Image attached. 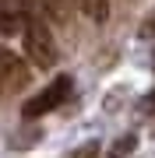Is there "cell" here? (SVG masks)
Returning a JSON list of instances; mask_svg holds the SVG:
<instances>
[{
	"label": "cell",
	"instance_id": "cell-5",
	"mask_svg": "<svg viewBox=\"0 0 155 158\" xmlns=\"http://www.w3.org/2000/svg\"><path fill=\"white\" fill-rule=\"evenodd\" d=\"M134 148H138V137H134V134H127V137H120V141L109 148V158H127Z\"/></svg>",
	"mask_w": 155,
	"mask_h": 158
},
{
	"label": "cell",
	"instance_id": "cell-7",
	"mask_svg": "<svg viewBox=\"0 0 155 158\" xmlns=\"http://www.w3.org/2000/svg\"><path fill=\"white\" fill-rule=\"evenodd\" d=\"M138 35L141 39H155V11H152V18H144V25L138 28Z\"/></svg>",
	"mask_w": 155,
	"mask_h": 158
},
{
	"label": "cell",
	"instance_id": "cell-4",
	"mask_svg": "<svg viewBox=\"0 0 155 158\" xmlns=\"http://www.w3.org/2000/svg\"><path fill=\"white\" fill-rule=\"evenodd\" d=\"M74 7H81V14H88L92 21H106L109 14V0H71Z\"/></svg>",
	"mask_w": 155,
	"mask_h": 158
},
{
	"label": "cell",
	"instance_id": "cell-8",
	"mask_svg": "<svg viewBox=\"0 0 155 158\" xmlns=\"http://www.w3.org/2000/svg\"><path fill=\"white\" fill-rule=\"evenodd\" d=\"M138 113H141V116H152V113H155V88L148 91V95H144V102L138 106Z\"/></svg>",
	"mask_w": 155,
	"mask_h": 158
},
{
	"label": "cell",
	"instance_id": "cell-1",
	"mask_svg": "<svg viewBox=\"0 0 155 158\" xmlns=\"http://www.w3.org/2000/svg\"><path fill=\"white\" fill-rule=\"evenodd\" d=\"M21 39H25V53H28V60H32L39 70H46V67L57 63V42H53V32L46 28V21H42L39 14H28V18H25Z\"/></svg>",
	"mask_w": 155,
	"mask_h": 158
},
{
	"label": "cell",
	"instance_id": "cell-2",
	"mask_svg": "<svg viewBox=\"0 0 155 158\" xmlns=\"http://www.w3.org/2000/svg\"><path fill=\"white\" fill-rule=\"evenodd\" d=\"M71 88H74V81L67 77V74H60V77H53V85H46L39 91V95H32L28 102L21 106V116L25 119H35V116H46L50 109L63 106V98L71 95Z\"/></svg>",
	"mask_w": 155,
	"mask_h": 158
},
{
	"label": "cell",
	"instance_id": "cell-3",
	"mask_svg": "<svg viewBox=\"0 0 155 158\" xmlns=\"http://www.w3.org/2000/svg\"><path fill=\"white\" fill-rule=\"evenodd\" d=\"M28 85V70H25V60L14 56L11 49L0 46V91H21Z\"/></svg>",
	"mask_w": 155,
	"mask_h": 158
},
{
	"label": "cell",
	"instance_id": "cell-9",
	"mask_svg": "<svg viewBox=\"0 0 155 158\" xmlns=\"http://www.w3.org/2000/svg\"><path fill=\"white\" fill-rule=\"evenodd\" d=\"M152 67H155V53H152Z\"/></svg>",
	"mask_w": 155,
	"mask_h": 158
},
{
	"label": "cell",
	"instance_id": "cell-6",
	"mask_svg": "<svg viewBox=\"0 0 155 158\" xmlns=\"http://www.w3.org/2000/svg\"><path fill=\"white\" fill-rule=\"evenodd\" d=\"M99 151H102V148H99V141H85L81 148H74V151H71V158H99Z\"/></svg>",
	"mask_w": 155,
	"mask_h": 158
}]
</instances>
